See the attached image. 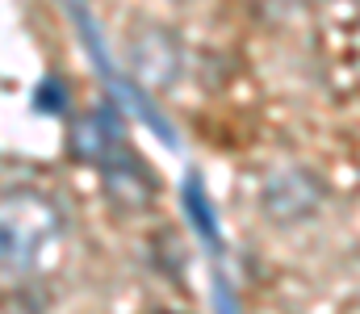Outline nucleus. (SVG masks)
<instances>
[{
	"instance_id": "4",
	"label": "nucleus",
	"mask_w": 360,
	"mask_h": 314,
	"mask_svg": "<svg viewBox=\"0 0 360 314\" xmlns=\"http://www.w3.org/2000/svg\"><path fill=\"white\" fill-rule=\"evenodd\" d=\"M126 147V126H122V113L113 105H96L89 113H80L68 130V155L80 159V164H105L113 151Z\"/></svg>"
},
{
	"instance_id": "1",
	"label": "nucleus",
	"mask_w": 360,
	"mask_h": 314,
	"mask_svg": "<svg viewBox=\"0 0 360 314\" xmlns=\"http://www.w3.org/2000/svg\"><path fill=\"white\" fill-rule=\"evenodd\" d=\"M63 214L42 189H13L0 197V273H30L59 239Z\"/></svg>"
},
{
	"instance_id": "2",
	"label": "nucleus",
	"mask_w": 360,
	"mask_h": 314,
	"mask_svg": "<svg viewBox=\"0 0 360 314\" xmlns=\"http://www.w3.org/2000/svg\"><path fill=\"white\" fill-rule=\"evenodd\" d=\"M327 202V185L310 168H285L272 172L260 189V209L272 222H302Z\"/></svg>"
},
{
	"instance_id": "3",
	"label": "nucleus",
	"mask_w": 360,
	"mask_h": 314,
	"mask_svg": "<svg viewBox=\"0 0 360 314\" xmlns=\"http://www.w3.org/2000/svg\"><path fill=\"white\" fill-rule=\"evenodd\" d=\"M96 172H101V181H105L109 202H117L122 209H147L160 197V181H155L151 164L139 159L130 147L113 151L105 164H96Z\"/></svg>"
},
{
	"instance_id": "5",
	"label": "nucleus",
	"mask_w": 360,
	"mask_h": 314,
	"mask_svg": "<svg viewBox=\"0 0 360 314\" xmlns=\"http://www.w3.org/2000/svg\"><path fill=\"white\" fill-rule=\"evenodd\" d=\"M130 63H134V76L139 80H151V84H168L180 72V46L168 30H151L143 38L130 42Z\"/></svg>"
},
{
	"instance_id": "9",
	"label": "nucleus",
	"mask_w": 360,
	"mask_h": 314,
	"mask_svg": "<svg viewBox=\"0 0 360 314\" xmlns=\"http://www.w3.org/2000/svg\"><path fill=\"white\" fill-rule=\"evenodd\" d=\"M155 314H176V310H155Z\"/></svg>"
},
{
	"instance_id": "7",
	"label": "nucleus",
	"mask_w": 360,
	"mask_h": 314,
	"mask_svg": "<svg viewBox=\"0 0 360 314\" xmlns=\"http://www.w3.org/2000/svg\"><path fill=\"white\" fill-rule=\"evenodd\" d=\"M34 109L46 117H59L68 109V84L59 76H42V84L34 89Z\"/></svg>"
},
{
	"instance_id": "6",
	"label": "nucleus",
	"mask_w": 360,
	"mask_h": 314,
	"mask_svg": "<svg viewBox=\"0 0 360 314\" xmlns=\"http://www.w3.org/2000/svg\"><path fill=\"white\" fill-rule=\"evenodd\" d=\"M180 202H184L188 222L197 226L201 243H205L214 256H222V230H218V214H214V206H210V193H205V185H201V176H197V172H188V176H184Z\"/></svg>"
},
{
	"instance_id": "8",
	"label": "nucleus",
	"mask_w": 360,
	"mask_h": 314,
	"mask_svg": "<svg viewBox=\"0 0 360 314\" xmlns=\"http://www.w3.org/2000/svg\"><path fill=\"white\" fill-rule=\"evenodd\" d=\"M214 310H218V314H239L235 294H231V285H226L222 277H214Z\"/></svg>"
}]
</instances>
